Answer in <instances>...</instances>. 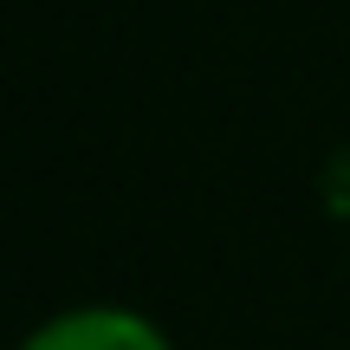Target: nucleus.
Wrapping results in <instances>:
<instances>
[{
    "label": "nucleus",
    "instance_id": "nucleus-1",
    "mask_svg": "<svg viewBox=\"0 0 350 350\" xmlns=\"http://www.w3.org/2000/svg\"><path fill=\"white\" fill-rule=\"evenodd\" d=\"M20 350H175V338L137 305H65L46 325H33L20 338Z\"/></svg>",
    "mask_w": 350,
    "mask_h": 350
}]
</instances>
